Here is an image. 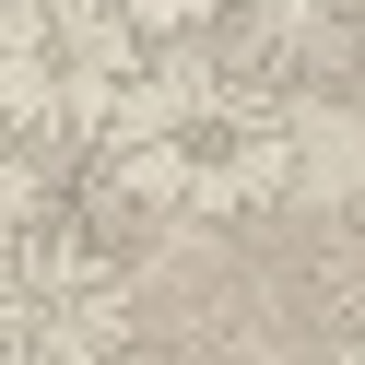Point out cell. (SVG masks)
I'll return each mask as SVG.
<instances>
[{
    "instance_id": "8992f818",
    "label": "cell",
    "mask_w": 365,
    "mask_h": 365,
    "mask_svg": "<svg viewBox=\"0 0 365 365\" xmlns=\"http://www.w3.org/2000/svg\"><path fill=\"white\" fill-rule=\"evenodd\" d=\"M36 24H95V0H0V36H36Z\"/></svg>"
},
{
    "instance_id": "3957f363",
    "label": "cell",
    "mask_w": 365,
    "mask_h": 365,
    "mask_svg": "<svg viewBox=\"0 0 365 365\" xmlns=\"http://www.w3.org/2000/svg\"><path fill=\"white\" fill-rule=\"evenodd\" d=\"M83 130V24L0 36V142L12 153H71Z\"/></svg>"
},
{
    "instance_id": "7a4b0ae2",
    "label": "cell",
    "mask_w": 365,
    "mask_h": 365,
    "mask_svg": "<svg viewBox=\"0 0 365 365\" xmlns=\"http://www.w3.org/2000/svg\"><path fill=\"white\" fill-rule=\"evenodd\" d=\"M142 354V294L71 224V200L24 212L0 236V365H130Z\"/></svg>"
},
{
    "instance_id": "277c9868",
    "label": "cell",
    "mask_w": 365,
    "mask_h": 365,
    "mask_svg": "<svg viewBox=\"0 0 365 365\" xmlns=\"http://www.w3.org/2000/svg\"><path fill=\"white\" fill-rule=\"evenodd\" d=\"M106 36H142V48H177V59H212L224 36L271 24V0H95Z\"/></svg>"
},
{
    "instance_id": "6da1fadb",
    "label": "cell",
    "mask_w": 365,
    "mask_h": 365,
    "mask_svg": "<svg viewBox=\"0 0 365 365\" xmlns=\"http://www.w3.org/2000/svg\"><path fill=\"white\" fill-rule=\"evenodd\" d=\"M294 177H307L294 106L271 95V83L200 71V95L165 118V142H153L118 189L130 200H165V212H200V224H247V212H271V200H294Z\"/></svg>"
},
{
    "instance_id": "52a82bcc",
    "label": "cell",
    "mask_w": 365,
    "mask_h": 365,
    "mask_svg": "<svg viewBox=\"0 0 365 365\" xmlns=\"http://www.w3.org/2000/svg\"><path fill=\"white\" fill-rule=\"evenodd\" d=\"M307 12H330V24H365V0H307Z\"/></svg>"
},
{
    "instance_id": "ba28073f",
    "label": "cell",
    "mask_w": 365,
    "mask_h": 365,
    "mask_svg": "<svg viewBox=\"0 0 365 365\" xmlns=\"http://www.w3.org/2000/svg\"><path fill=\"white\" fill-rule=\"evenodd\" d=\"M330 365H365V341H354V354H330Z\"/></svg>"
},
{
    "instance_id": "5b68a950",
    "label": "cell",
    "mask_w": 365,
    "mask_h": 365,
    "mask_svg": "<svg viewBox=\"0 0 365 365\" xmlns=\"http://www.w3.org/2000/svg\"><path fill=\"white\" fill-rule=\"evenodd\" d=\"M318 307L365 330V200H354V212L330 224V247H318Z\"/></svg>"
}]
</instances>
